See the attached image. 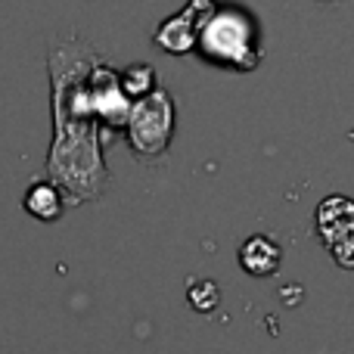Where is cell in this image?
<instances>
[{
    "label": "cell",
    "mask_w": 354,
    "mask_h": 354,
    "mask_svg": "<svg viewBox=\"0 0 354 354\" xmlns=\"http://www.w3.org/2000/svg\"><path fill=\"white\" fill-rule=\"evenodd\" d=\"M317 233L342 268H354V202L330 196L317 205Z\"/></svg>",
    "instance_id": "cell-1"
},
{
    "label": "cell",
    "mask_w": 354,
    "mask_h": 354,
    "mask_svg": "<svg viewBox=\"0 0 354 354\" xmlns=\"http://www.w3.org/2000/svg\"><path fill=\"white\" fill-rule=\"evenodd\" d=\"M168 137H171V103L165 93H156L131 112V143L140 156H159Z\"/></svg>",
    "instance_id": "cell-2"
},
{
    "label": "cell",
    "mask_w": 354,
    "mask_h": 354,
    "mask_svg": "<svg viewBox=\"0 0 354 354\" xmlns=\"http://www.w3.org/2000/svg\"><path fill=\"white\" fill-rule=\"evenodd\" d=\"M280 261H283V249L274 243L270 236H249L243 245H239V268L245 270L249 277H274L280 270Z\"/></svg>",
    "instance_id": "cell-3"
},
{
    "label": "cell",
    "mask_w": 354,
    "mask_h": 354,
    "mask_svg": "<svg viewBox=\"0 0 354 354\" xmlns=\"http://www.w3.org/2000/svg\"><path fill=\"white\" fill-rule=\"evenodd\" d=\"M25 212L35 214L37 221H56L62 218V193L56 183L37 180L35 187L25 193Z\"/></svg>",
    "instance_id": "cell-4"
},
{
    "label": "cell",
    "mask_w": 354,
    "mask_h": 354,
    "mask_svg": "<svg viewBox=\"0 0 354 354\" xmlns=\"http://www.w3.org/2000/svg\"><path fill=\"white\" fill-rule=\"evenodd\" d=\"M187 301L202 314H212L221 305V289L212 280H193L187 289Z\"/></svg>",
    "instance_id": "cell-5"
}]
</instances>
